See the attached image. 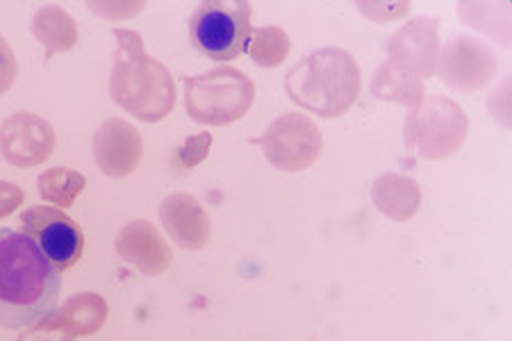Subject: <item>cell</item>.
Instances as JSON below:
<instances>
[{"mask_svg":"<svg viewBox=\"0 0 512 341\" xmlns=\"http://www.w3.org/2000/svg\"><path fill=\"white\" fill-rule=\"evenodd\" d=\"M246 51H249L251 60L258 64L260 69H274V66L287 60L289 51H292V41H289L283 28L264 26L253 30Z\"/></svg>","mask_w":512,"mask_h":341,"instance_id":"cell-19","label":"cell"},{"mask_svg":"<svg viewBox=\"0 0 512 341\" xmlns=\"http://www.w3.org/2000/svg\"><path fill=\"white\" fill-rule=\"evenodd\" d=\"M23 198H26V194H23L21 187L0 180V219H3V216H10L14 210H19Z\"/></svg>","mask_w":512,"mask_h":341,"instance_id":"cell-24","label":"cell"},{"mask_svg":"<svg viewBox=\"0 0 512 341\" xmlns=\"http://www.w3.org/2000/svg\"><path fill=\"white\" fill-rule=\"evenodd\" d=\"M37 189L41 198L55 203V207H69L76 201L80 191L85 189V176L80 171L66 169V166H55V169L41 173Z\"/></svg>","mask_w":512,"mask_h":341,"instance_id":"cell-20","label":"cell"},{"mask_svg":"<svg viewBox=\"0 0 512 341\" xmlns=\"http://www.w3.org/2000/svg\"><path fill=\"white\" fill-rule=\"evenodd\" d=\"M285 91L303 110L335 119L351 110L360 94V69L342 48H319L285 76Z\"/></svg>","mask_w":512,"mask_h":341,"instance_id":"cell-3","label":"cell"},{"mask_svg":"<svg viewBox=\"0 0 512 341\" xmlns=\"http://www.w3.org/2000/svg\"><path fill=\"white\" fill-rule=\"evenodd\" d=\"M160 219L171 239L187 251H201L210 239V219L189 194H173L160 207Z\"/></svg>","mask_w":512,"mask_h":341,"instance_id":"cell-14","label":"cell"},{"mask_svg":"<svg viewBox=\"0 0 512 341\" xmlns=\"http://www.w3.org/2000/svg\"><path fill=\"white\" fill-rule=\"evenodd\" d=\"M371 94L381 98V101L401 103L415 110V107L424 103L426 87L419 78L396 69V66L390 62H385L381 64V69L376 71L374 80H371Z\"/></svg>","mask_w":512,"mask_h":341,"instance_id":"cell-16","label":"cell"},{"mask_svg":"<svg viewBox=\"0 0 512 341\" xmlns=\"http://www.w3.org/2000/svg\"><path fill=\"white\" fill-rule=\"evenodd\" d=\"M117 253L146 276H158L171 264V248L151 221H132L121 228Z\"/></svg>","mask_w":512,"mask_h":341,"instance_id":"cell-13","label":"cell"},{"mask_svg":"<svg viewBox=\"0 0 512 341\" xmlns=\"http://www.w3.org/2000/svg\"><path fill=\"white\" fill-rule=\"evenodd\" d=\"M212 146V135L210 132H201V135H194L189 137L183 148L178 151V162L185 166V169H192V166L201 164L205 157H208V151Z\"/></svg>","mask_w":512,"mask_h":341,"instance_id":"cell-22","label":"cell"},{"mask_svg":"<svg viewBox=\"0 0 512 341\" xmlns=\"http://www.w3.org/2000/svg\"><path fill=\"white\" fill-rule=\"evenodd\" d=\"M469 119L458 103L433 96L408 114L406 141L428 160H442L456 153L467 139Z\"/></svg>","mask_w":512,"mask_h":341,"instance_id":"cell-6","label":"cell"},{"mask_svg":"<svg viewBox=\"0 0 512 341\" xmlns=\"http://www.w3.org/2000/svg\"><path fill=\"white\" fill-rule=\"evenodd\" d=\"M16 71H19V64H16L12 46L7 44V39L3 35H0V96H5L7 91L12 89Z\"/></svg>","mask_w":512,"mask_h":341,"instance_id":"cell-23","label":"cell"},{"mask_svg":"<svg viewBox=\"0 0 512 341\" xmlns=\"http://www.w3.org/2000/svg\"><path fill=\"white\" fill-rule=\"evenodd\" d=\"M55 130L44 116L16 112L0 126V155L19 169H32L46 162L55 151Z\"/></svg>","mask_w":512,"mask_h":341,"instance_id":"cell-10","label":"cell"},{"mask_svg":"<svg viewBox=\"0 0 512 341\" xmlns=\"http://www.w3.org/2000/svg\"><path fill=\"white\" fill-rule=\"evenodd\" d=\"M251 16L253 5L246 0H208L189 19V41L214 62H233L249 48Z\"/></svg>","mask_w":512,"mask_h":341,"instance_id":"cell-5","label":"cell"},{"mask_svg":"<svg viewBox=\"0 0 512 341\" xmlns=\"http://www.w3.org/2000/svg\"><path fill=\"white\" fill-rule=\"evenodd\" d=\"M390 64L419 80L435 76V62L440 55V23L431 16H419L406 23L387 44Z\"/></svg>","mask_w":512,"mask_h":341,"instance_id":"cell-11","label":"cell"},{"mask_svg":"<svg viewBox=\"0 0 512 341\" xmlns=\"http://www.w3.org/2000/svg\"><path fill=\"white\" fill-rule=\"evenodd\" d=\"M32 35L46 48V60L55 53H69L78 41V23L60 5H44L32 16Z\"/></svg>","mask_w":512,"mask_h":341,"instance_id":"cell-15","label":"cell"},{"mask_svg":"<svg viewBox=\"0 0 512 341\" xmlns=\"http://www.w3.org/2000/svg\"><path fill=\"white\" fill-rule=\"evenodd\" d=\"M21 232L35 241L41 255L57 273L69 271L80 260L85 237L76 221L57 207L35 205L21 214Z\"/></svg>","mask_w":512,"mask_h":341,"instance_id":"cell-7","label":"cell"},{"mask_svg":"<svg viewBox=\"0 0 512 341\" xmlns=\"http://www.w3.org/2000/svg\"><path fill=\"white\" fill-rule=\"evenodd\" d=\"M55 316L69 326L73 335H92L107 319V303L98 294H78L71 296Z\"/></svg>","mask_w":512,"mask_h":341,"instance_id":"cell-18","label":"cell"},{"mask_svg":"<svg viewBox=\"0 0 512 341\" xmlns=\"http://www.w3.org/2000/svg\"><path fill=\"white\" fill-rule=\"evenodd\" d=\"M73 332L69 330V326L57 316H51V319H41L37 323L23 332L19 337V341H73Z\"/></svg>","mask_w":512,"mask_h":341,"instance_id":"cell-21","label":"cell"},{"mask_svg":"<svg viewBox=\"0 0 512 341\" xmlns=\"http://www.w3.org/2000/svg\"><path fill=\"white\" fill-rule=\"evenodd\" d=\"M374 201L392 219L403 221L401 207L410 219L419 205V187L406 176H392V173H387V176H381L376 182Z\"/></svg>","mask_w":512,"mask_h":341,"instance_id":"cell-17","label":"cell"},{"mask_svg":"<svg viewBox=\"0 0 512 341\" xmlns=\"http://www.w3.org/2000/svg\"><path fill=\"white\" fill-rule=\"evenodd\" d=\"M94 157L110 178H126L144 157V139L132 123L119 116L107 119L94 135Z\"/></svg>","mask_w":512,"mask_h":341,"instance_id":"cell-12","label":"cell"},{"mask_svg":"<svg viewBox=\"0 0 512 341\" xmlns=\"http://www.w3.org/2000/svg\"><path fill=\"white\" fill-rule=\"evenodd\" d=\"M117 55L110 76V94L130 116L144 123H158L176 105V82L162 62L146 53L135 30H114Z\"/></svg>","mask_w":512,"mask_h":341,"instance_id":"cell-2","label":"cell"},{"mask_svg":"<svg viewBox=\"0 0 512 341\" xmlns=\"http://www.w3.org/2000/svg\"><path fill=\"white\" fill-rule=\"evenodd\" d=\"M267 160L280 171H301L317 160L324 135L310 116L287 112L271 123L262 137L255 139Z\"/></svg>","mask_w":512,"mask_h":341,"instance_id":"cell-8","label":"cell"},{"mask_svg":"<svg viewBox=\"0 0 512 341\" xmlns=\"http://www.w3.org/2000/svg\"><path fill=\"white\" fill-rule=\"evenodd\" d=\"M435 71L444 85L460 94L485 89L497 76V55L485 41L476 37H456L437 55Z\"/></svg>","mask_w":512,"mask_h":341,"instance_id":"cell-9","label":"cell"},{"mask_svg":"<svg viewBox=\"0 0 512 341\" xmlns=\"http://www.w3.org/2000/svg\"><path fill=\"white\" fill-rule=\"evenodd\" d=\"M62 276L35 241L0 228V328L21 330L46 319L60 301Z\"/></svg>","mask_w":512,"mask_h":341,"instance_id":"cell-1","label":"cell"},{"mask_svg":"<svg viewBox=\"0 0 512 341\" xmlns=\"http://www.w3.org/2000/svg\"><path fill=\"white\" fill-rule=\"evenodd\" d=\"M183 82L187 114L205 126H230L242 119L255 101V82L230 66L187 76Z\"/></svg>","mask_w":512,"mask_h":341,"instance_id":"cell-4","label":"cell"}]
</instances>
